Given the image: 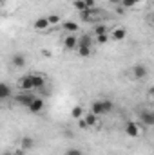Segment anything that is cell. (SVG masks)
I'll return each instance as SVG.
<instances>
[{
  "instance_id": "1",
  "label": "cell",
  "mask_w": 154,
  "mask_h": 155,
  "mask_svg": "<svg viewBox=\"0 0 154 155\" xmlns=\"http://www.w3.org/2000/svg\"><path fill=\"white\" fill-rule=\"evenodd\" d=\"M113 108H114V103L111 101V99H96V101H93L91 103V112L93 114H96V116H105V114H109V112H113Z\"/></svg>"
},
{
  "instance_id": "2",
  "label": "cell",
  "mask_w": 154,
  "mask_h": 155,
  "mask_svg": "<svg viewBox=\"0 0 154 155\" xmlns=\"http://www.w3.org/2000/svg\"><path fill=\"white\" fill-rule=\"evenodd\" d=\"M80 15V18L83 20V22H89V24H102V18L105 16V13L103 11H100V9H87V11H82V13H78Z\"/></svg>"
},
{
  "instance_id": "3",
  "label": "cell",
  "mask_w": 154,
  "mask_h": 155,
  "mask_svg": "<svg viewBox=\"0 0 154 155\" xmlns=\"http://www.w3.org/2000/svg\"><path fill=\"white\" fill-rule=\"evenodd\" d=\"M76 52H78V56H82V58L91 56V52H93V38H91V35L80 36V45H78Z\"/></svg>"
},
{
  "instance_id": "4",
  "label": "cell",
  "mask_w": 154,
  "mask_h": 155,
  "mask_svg": "<svg viewBox=\"0 0 154 155\" xmlns=\"http://www.w3.org/2000/svg\"><path fill=\"white\" fill-rule=\"evenodd\" d=\"M125 134H127L129 137H132V139L142 137V135H143V126H142V123H138V121H127V123H125Z\"/></svg>"
},
{
  "instance_id": "5",
  "label": "cell",
  "mask_w": 154,
  "mask_h": 155,
  "mask_svg": "<svg viewBox=\"0 0 154 155\" xmlns=\"http://www.w3.org/2000/svg\"><path fill=\"white\" fill-rule=\"evenodd\" d=\"M16 88H18L20 92H33V90H37V88H35L33 74H26V76L18 78V81H16Z\"/></svg>"
},
{
  "instance_id": "6",
  "label": "cell",
  "mask_w": 154,
  "mask_h": 155,
  "mask_svg": "<svg viewBox=\"0 0 154 155\" xmlns=\"http://www.w3.org/2000/svg\"><path fill=\"white\" fill-rule=\"evenodd\" d=\"M35 92H20V94H16L15 96V103H18V105H22V107H26V108H29V105L35 101Z\"/></svg>"
},
{
  "instance_id": "7",
  "label": "cell",
  "mask_w": 154,
  "mask_h": 155,
  "mask_svg": "<svg viewBox=\"0 0 154 155\" xmlns=\"http://www.w3.org/2000/svg\"><path fill=\"white\" fill-rule=\"evenodd\" d=\"M62 43H64V49L65 51H78L80 38H78V35H65Z\"/></svg>"
},
{
  "instance_id": "8",
  "label": "cell",
  "mask_w": 154,
  "mask_h": 155,
  "mask_svg": "<svg viewBox=\"0 0 154 155\" xmlns=\"http://www.w3.org/2000/svg\"><path fill=\"white\" fill-rule=\"evenodd\" d=\"M49 27H51V24H49L47 16H40V18H37V20L33 22V29L38 31V33H45V31H49Z\"/></svg>"
},
{
  "instance_id": "9",
  "label": "cell",
  "mask_w": 154,
  "mask_h": 155,
  "mask_svg": "<svg viewBox=\"0 0 154 155\" xmlns=\"http://www.w3.org/2000/svg\"><path fill=\"white\" fill-rule=\"evenodd\" d=\"M131 72H132V78L138 79V81H142V79H145V78L149 76V69L145 65H134Z\"/></svg>"
},
{
  "instance_id": "10",
  "label": "cell",
  "mask_w": 154,
  "mask_h": 155,
  "mask_svg": "<svg viewBox=\"0 0 154 155\" xmlns=\"http://www.w3.org/2000/svg\"><path fill=\"white\" fill-rule=\"evenodd\" d=\"M83 121H85V124H87V128H98L100 126V116H96V114H93L91 110L83 116Z\"/></svg>"
},
{
  "instance_id": "11",
  "label": "cell",
  "mask_w": 154,
  "mask_h": 155,
  "mask_svg": "<svg viewBox=\"0 0 154 155\" xmlns=\"http://www.w3.org/2000/svg\"><path fill=\"white\" fill-rule=\"evenodd\" d=\"M62 31L65 35H76L78 31H80V27H78L76 22H73V20H64L62 22Z\"/></svg>"
},
{
  "instance_id": "12",
  "label": "cell",
  "mask_w": 154,
  "mask_h": 155,
  "mask_svg": "<svg viewBox=\"0 0 154 155\" xmlns=\"http://www.w3.org/2000/svg\"><path fill=\"white\" fill-rule=\"evenodd\" d=\"M44 108H45L44 99H42V97H35V101L29 105V108H27V110H29L31 114H42V112H44Z\"/></svg>"
},
{
  "instance_id": "13",
  "label": "cell",
  "mask_w": 154,
  "mask_h": 155,
  "mask_svg": "<svg viewBox=\"0 0 154 155\" xmlns=\"http://www.w3.org/2000/svg\"><path fill=\"white\" fill-rule=\"evenodd\" d=\"M140 121L145 126H154V112L152 110H142L140 112Z\"/></svg>"
},
{
  "instance_id": "14",
  "label": "cell",
  "mask_w": 154,
  "mask_h": 155,
  "mask_svg": "<svg viewBox=\"0 0 154 155\" xmlns=\"http://www.w3.org/2000/svg\"><path fill=\"white\" fill-rule=\"evenodd\" d=\"M109 36H111L113 41H121V40H125V36H127V31H125L123 27H114V29L109 33Z\"/></svg>"
},
{
  "instance_id": "15",
  "label": "cell",
  "mask_w": 154,
  "mask_h": 155,
  "mask_svg": "<svg viewBox=\"0 0 154 155\" xmlns=\"http://www.w3.org/2000/svg\"><path fill=\"white\" fill-rule=\"evenodd\" d=\"M33 79H35V88L37 90H44V87L47 83V76L40 74V72H33Z\"/></svg>"
},
{
  "instance_id": "16",
  "label": "cell",
  "mask_w": 154,
  "mask_h": 155,
  "mask_svg": "<svg viewBox=\"0 0 154 155\" xmlns=\"http://www.w3.org/2000/svg\"><path fill=\"white\" fill-rule=\"evenodd\" d=\"M33 148H35V139H33V137L26 135V137H22V139H20V150L29 152V150H33Z\"/></svg>"
},
{
  "instance_id": "17",
  "label": "cell",
  "mask_w": 154,
  "mask_h": 155,
  "mask_svg": "<svg viewBox=\"0 0 154 155\" xmlns=\"http://www.w3.org/2000/svg\"><path fill=\"white\" fill-rule=\"evenodd\" d=\"M85 114H87V112L83 110V107H82V105L73 107V110H71V117H73V119H76V121H80V119L85 116Z\"/></svg>"
},
{
  "instance_id": "18",
  "label": "cell",
  "mask_w": 154,
  "mask_h": 155,
  "mask_svg": "<svg viewBox=\"0 0 154 155\" xmlns=\"http://www.w3.org/2000/svg\"><path fill=\"white\" fill-rule=\"evenodd\" d=\"M109 33H111V31L107 29L105 24H96L94 29H93V35H94V36H102V35H109Z\"/></svg>"
},
{
  "instance_id": "19",
  "label": "cell",
  "mask_w": 154,
  "mask_h": 155,
  "mask_svg": "<svg viewBox=\"0 0 154 155\" xmlns=\"http://www.w3.org/2000/svg\"><path fill=\"white\" fill-rule=\"evenodd\" d=\"M11 61H13V65H15L16 69H22V67L26 65V56H24V54H15V56L11 58Z\"/></svg>"
},
{
  "instance_id": "20",
  "label": "cell",
  "mask_w": 154,
  "mask_h": 155,
  "mask_svg": "<svg viewBox=\"0 0 154 155\" xmlns=\"http://www.w3.org/2000/svg\"><path fill=\"white\" fill-rule=\"evenodd\" d=\"M11 97V87L7 83H2L0 85V99H7Z\"/></svg>"
},
{
  "instance_id": "21",
  "label": "cell",
  "mask_w": 154,
  "mask_h": 155,
  "mask_svg": "<svg viewBox=\"0 0 154 155\" xmlns=\"http://www.w3.org/2000/svg\"><path fill=\"white\" fill-rule=\"evenodd\" d=\"M73 7L76 9L78 13H82V11H87L89 7H87V4H85V0H75L73 2Z\"/></svg>"
},
{
  "instance_id": "22",
  "label": "cell",
  "mask_w": 154,
  "mask_h": 155,
  "mask_svg": "<svg viewBox=\"0 0 154 155\" xmlns=\"http://www.w3.org/2000/svg\"><path fill=\"white\" fill-rule=\"evenodd\" d=\"M47 20H49V24H51V27H56V25H62V18H60L58 15H49V16H47Z\"/></svg>"
},
{
  "instance_id": "23",
  "label": "cell",
  "mask_w": 154,
  "mask_h": 155,
  "mask_svg": "<svg viewBox=\"0 0 154 155\" xmlns=\"http://www.w3.org/2000/svg\"><path fill=\"white\" fill-rule=\"evenodd\" d=\"M140 2H145V0H121V7L131 9V7H136Z\"/></svg>"
},
{
  "instance_id": "24",
  "label": "cell",
  "mask_w": 154,
  "mask_h": 155,
  "mask_svg": "<svg viewBox=\"0 0 154 155\" xmlns=\"http://www.w3.org/2000/svg\"><path fill=\"white\" fill-rule=\"evenodd\" d=\"M64 155H83V152H82L80 148H67Z\"/></svg>"
},
{
  "instance_id": "25",
  "label": "cell",
  "mask_w": 154,
  "mask_h": 155,
  "mask_svg": "<svg viewBox=\"0 0 154 155\" xmlns=\"http://www.w3.org/2000/svg\"><path fill=\"white\" fill-rule=\"evenodd\" d=\"M109 40H111V36H109V35H102V36H96V41H98V43H107Z\"/></svg>"
},
{
  "instance_id": "26",
  "label": "cell",
  "mask_w": 154,
  "mask_h": 155,
  "mask_svg": "<svg viewBox=\"0 0 154 155\" xmlns=\"http://www.w3.org/2000/svg\"><path fill=\"white\" fill-rule=\"evenodd\" d=\"M85 4H87L89 9H94L96 7V0H85Z\"/></svg>"
},
{
  "instance_id": "27",
  "label": "cell",
  "mask_w": 154,
  "mask_h": 155,
  "mask_svg": "<svg viewBox=\"0 0 154 155\" xmlns=\"http://www.w3.org/2000/svg\"><path fill=\"white\" fill-rule=\"evenodd\" d=\"M109 4H113V5H121V0H109Z\"/></svg>"
},
{
  "instance_id": "28",
  "label": "cell",
  "mask_w": 154,
  "mask_h": 155,
  "mask_svg": "<svg viewBox=\"0 0 154 155\" xmlns=\"http://www.w3.org/2000/svg\"><path fill=\"white\" fill-rule=\"evenodd\" d=\"M149 97H151V99L154 101V87L151 88V90H149Z\"/></svg>"
},
{
  "instance_id": "29",
  "label": "cell",
  "mask_w": 154,
  "mask_h": 155,
  "mask_svg": "<svg viewBox=\"0 0 154 155\" xmlns=\"http://www.w3.org/2000/svg\"><path fill=\"white\" fill-rule=\"evenodd\" d=\"M149 22H151V25H154V15H151V16H149Z\"/></svg>"
},
{
  "instance_id": "30",
  "label": "cell",
  "mask_w": 154,
  "mask_h": 155,
  "mask_svg": "<svg viewBox=\"0 0 154 155\" xmlns=\"http://www.w3.org/2000/svg\"><path fill=\"white\" fill-rule=\"evenodd\" d=\"M2 155H13V153H11L9 150H5V152H4V153H2Z\"/></svg>"
}]
</instances>
